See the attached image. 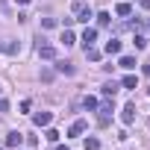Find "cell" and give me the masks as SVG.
I'll use <instances>...</instances> for the list:
<instances>
[{
  "mask_svg": "<svg viewBox=\"0 0 150 150\" xmlns=\"http://www.w3.org/2000/svg\"><path fill=\"white\" fill-rule=\"evenodd\" d=\"M97 112H100V118H97V124H100V127H109V115L115 112V103H112V100L106 97V103H100V106H97Z\"/></svg>",
  "mask_w": 150,
  "mask_h": 150,
  "instance_id": "1",
  "label": "cell"
},
{
  "mask_svg": "<svg viewBox=\"0 0 150 150\" xmlns=\"http://www.w3.org/2000/svg\"><path fill=\"white\" fill-rule=\"evenodd\" d=\"M74 15H77L74 21H83V24H88V18H91V9H88L86 3H80V0H77V3H74Z\"/></svg>",
  "mask_w": 150,
  "mask_h": 150,
  "instance_id": "2",
  "label": "cell"
},
{
  "mask_svg": "<svg viewBox=\"0 0 150 150\" xmlns=\"http://www.w3.org/2000/svg\"><path fill=\"white\" fill-rule=\"evenodd\" d=\"M86 127H88V124H86L83 118H77V121L71 124V129H68V135H71V138H77V135H83V132H86Z\"/></svg>",
  "mask_w": 150,
  "mask_h": 150,
  "instance_id": "3",
  "label": "cell"
},
{
  "mask_svg": "<svg viewBox=\"0 0 150 150\" xmlns=\"http://www.w3.org/2000/svg\"><path fill=\"white\" fill-rule=\"evenodd\" d=\"M50 121H53L50 112H35V115H33V124H35V127H50Z\"/></svg>",
  "mask_w": 150,
  "mask_h": 150,
  "instance_id": "4",
  "label": "cell"
},
{
  "mask_svg": "<svg viewBox=\"0 0 150 150\" xmlns=\"http://www.w3.org/2000/svg\"><path fill=\"white\" fill-rule=\"evenodd\" d=\"M121 121H124V124H132V121H135V103H127V106H124Z\"/></svg>",
  "mask_w": 150,
  "mask_h": 150,
  "instance_id": "5",
  "label": "cell"
},
{
  "mask_svg": "<svg viewBox=\"0 0 150 150\" xmlns=\"http://www.w3.org/2000/svg\"><path fill=\"white\" fill-rule=\"evenodd\" d=\"M94 41H97V30H94V27H86V33H83V44L91 47Z\"/></svg>",
  "mask_w": 150,
  "mask_h": 150,
  "instance_id": "6",
  "label": "cell"
},
{
  "mask_svg": "<svg viewBox=\"0 0 150 150\" xmlns=\"http://www.w3.org/2000/svg\"><path fill=\"white\" fill-rule=\"evenodd\" d=\"M38 56L41 59H56V47L53 44H38Z\"/></svg>",
  "mask_w": 150,
  "mask_h": 150,
  "instance_id": "7",
  "label": "cell"
},
{
  "mask_svg": "<svg viewBox=\"0 0 150 150\" xmlns=\"http://www.w3.org/2000/svg\"><path fill=\"white\" fill-rule=\"evenodd\" d=\"M118 88H121V86H118V83L112 80V83H106V86H100V94H103V97H115V94H118Z\"/></svg>",
  "mask_w": 150,
  "mask_h": 150,
  "instance_id": "8",
  "label": "cell"
},
{
  "mask_svg": "<svg viewBox=\"0 0 150 150\" xmlns=\"http://www.w3.org/2000/svg\"><path fill=\"white\" fill-rule=\"evenodd\" d=\"M56 71H59V74H65V77H71V74L77 71V68H74L71 62H65V59H59V62H56Z\"/></svg>",
  "mask_w": 150,
  "mask_h": 150,
  "instance_id": "9",
  "label": "cell"
},
{
  "mask_svg": "<svg viewBox=\"0 0 150 150\" xmlns=\"http://www.w3.org/2000/svg\"><path fill=\"white\" fill-rule=\"evenodd\" d=\"M21 141H24V132H9L6 135V147H21Z\"/></svg>",
  "mask_w": 150,
  "mask_h": 150,
  "instance_id": "10",
  "label": "cell"
},
{
  "mask_svg": "<svg viewBox=\"0 0 150 150\" xmlns=\"http://www.w3.org/2000/svg\"><path fill=\"white\" fill-rule=\"evenodd\" d=\"M118 65H121L124 71H135V65H138V62H135L132 56H121V59H118Z\"/></svg>",
  "mask_w": 150,
  "mask_h": 150,
  "instance_id": "11",
  "label": "cell"
},
{
  "mask_svg": "<svg viewBox=\"0 0 150 150\" xmlns=\"http://www.w3.org/2000/svg\"><path fill=\"white\" fill-rule=\"evenodd\" d=\"M106 53H109V56L121 53V41H118V38H109V41H106Z\"/></svg>",
  "mask_w": 150,
  "mask_h": 150,
  "instance_id": "12",
  "label": "cell"
},
{
  "mask_svg": "<svg viewBox=\"0 0 150 150\" xmlns=\"http://www.w3.org/2000/svg\"><path fill=\"white\" fill-rule=\"evenodd\" d=\"M121 86H124V88H138V80L132 77V74H127V77L121 80Z\"/></svg>",
  "mask_w": 150,
  "mask_h": 150,
  "instance_id": "13",
  "label": "cell"
},
{
  "mask_svg": "<svg viewBox=\"0 0 150 150\" xmlns=\"http://www.w3.org/2000/svg\"><path fill=\"white\" fill-rule=\"evenodd\" d=\"M86 59L88 62H100V50L97 47H86Z\"/></svg>",
  "mask_w": 150,
  "mask_h": 150,
  "instance_id": "14",
  "label": "cell"
},
{
  "mask_svg": "<svg viewBox=\"0 0 150 150\" xmlns=\"http://www.w3.org/2000/svg\"><path fill=\"white\" fill-rule=\"evenodd\" d=\"M115 12H118L121 18H127V15L132 12V6H129V3H118V6H115Z\"/></svg>",
  "mask_w": 150,
  "mask_h": 150,
  "instance_id": "15",
  "label": "cell"
},
{
  "mask_svg": "<svg viewBox=\"0 0 150 150\" xmlns=\"http://www.w3.org/2000/svg\"><path fill=\"white\" fill-rule=\"evenodd\" d=\"M83 106H86L88 112H94V109H97L100 103H97V97H83Z\"/></svg>",
  "mask_w": 150,
  "mask_h": 150,
  "instance_id": "16",
  "label": "cell"
},
{
  "mask_svg": "<svg viewBox=\"0 0 150 150\" xmlns=\"http://www.w3.org/2000/svg\"><path fill=\"white\" fill-rule=\"evenodd\" d=\"M62 41H65V47L77 44V38H74V33H71V30H65V33H62Z\"/></svg>",
  "mask_w": 150,
  "mask_h": 150,
  "instance_id": "17",
  "label": "cell"
},
{
  "mask_svg": "<svg viewBox=\"0 0 150 150\" xmlns=\"http://www.w3.org/2000/svg\"><path fill=\"white\" fill-rule=\"evenodd\" d=\"M132 44H135V50H144V47H147V38H144V35H135Z\"/></svg>",
  "mask_w": 150,
  "mask_h": 150,
  "instance_id": "18",
  "label": "cell"
},
{
  "mask_svg": "<svg viewBox=\"0 0 150 150\" xmlns=\"http://www.w3.org/2000/svg\"><path fill=\"white\" fill-rule=\"evenodd\" d=\"M109 21H112V15H109V12H100V15H97V24H100V27H106Z\"/></svg>",
  "mask_w": 150,
  "mask_h": 150,
  "instance_id": "19",
  "label": "cell"
},
{
  "mask_svg": "<svg viewBox=\"0 0 150 150\" xmlns=\"http://www.w3.org/2000/svg\"><path fill=\"white\" fill-rule=\"evenodd\" d=\"M44 138H47L50 144H56V141H59V132H56V129H47V132H44Z\"/></svg>",
  "mask_w": 150,
  "mask_h": 150,
  "instance_id": "20",
  "label": "cell"
},
{
  "mask_svg": "<svg viewBox=\"0 0 150 150\" xmlns=\"http://www.w3.org/2000/svg\"><path fill=\"white\" fill-rule=\"evenodd\" d=\"M86 150H100V141L97 138H86Z\"/></svg>",
  "mask_w": 150,
  "mask_h": 150,
  "instance_id": "21",
  "label": "cell"
},
{
  "mask_svg": "<svg viewBox=\"0 0 150 150\" xmlns=\"http://www.w3.org/2000/svg\"><path fill=\"white\" fill-rule=\"evenodd\" d=\"M41 27H44V30H53V27H56V18H41Z\"/></svg>",
  "mask_w": 150,
  "mask_h": 150,
  "instance_id": "22",
  "label": "cell"
},
{
  "mask_svg": "<svg viewBox=\"0 0 150 150\" xmlns=\"http://www.w3.org/2000/svg\"><path fill=\"white\" fill-rule=\"evenodd\" d=\"M0 112H9V103L6 100H0Z\"/></svg>",
  "mask_w": 150,
  "mask_h": 150,
  "instance_id": "23",
  "label": "cell"
},
{
  "mask_svg": "<svg viewBox=\"0 0 150 150\" xmlns=\"http://www.w3.org/2000/svg\"><path fill=\"white\" fill-rule=\"evenodd\" d=\"M138 6L141 9H150V0H138Z\"/></svg>",
  "mask_w": 150,
  "mask_h": 150,
  "instance_id": "24",
  "label": "cell"
},
{
  "mask_svg": "<svg viewBox=\"0 0 150 150\" xmlns=\"http://www.w3.org/2000/svg\"><path fill=\"white\" fill-rule=\"evenodd\" d=\"M144 74H147V77H150V65H144Z\"/></svg>",
  "mask_w": 150,
  "mask_h": 150,
  "instance_id": "25",
  "label": "cell"
}]
</instances>
